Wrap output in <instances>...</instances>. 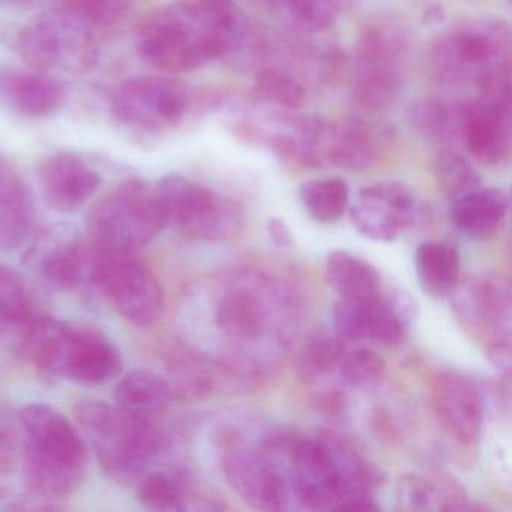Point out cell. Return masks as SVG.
<instances>
[{
	"instance_id": "ba28073f",
	"label": "cell",
	"mask_w": 512,
	"mask_h": 512,
	"mask_svg": "<svg viewBox=\"0 0 512 512\" xmlns=\"http://www.w3.org/2000/svg\"><path fill=\"white\" fill-rule=\"evenodd\" d=\"M13 47L31 70L41 73H88L98 61L94 29L59 8L20 28Z\"/></svg>"
},
{
	"instance_id": "b9f144b4",
	"label": "cell",
	"mask_w": 512,
	"mask_h": 512,
	"mask_svg": "<svg viewBox=\"0 0 512 512\" xmlns=\"http://www.w3.org/2000/svg\"><path fill=\"white\" fill-rule=\"evenodd\" d=\"M442 493L436 485L418 475H404L398 482V505L406 511L443 509Z\"/></svg>"
},
{
	"instance_id": "4316f807",
	"label": "cell",
	"mask_w": 512,
	"mask_h": 512,
	"mask_svg": "<svg viewBox=\"0 0 512 512\" xmlns=\"http://www.w3.org/2000/svg\"><path fill=\"white\" fill-rule=\"evenodd\" d=\"M25 437L19 421L0 422V500L17 511H35L26 484Z\"/></svg>"
},
{
	"instance_id": "7a4b0ae2",
	"label": "cell",
	"mask_w": 512,
	"mask_h": 512,
	"mask_svg": "<svg viewBox=\"0 0 512 512\" xmlns=\"http://www.w3.org/2000/svg\"><path fill=\"white\" fill-rule=\"evenodd\" d=\"M25 437V472L37 511L55 509L82 485L88 446L67 416L47 403L26 404L17 415Z\"/></svg>"
},
{
	"instance_id": "8d00e7d4",
	"label": "cell",
	"mask_w": 512,
	"mask_h": 512,
	"mask_svg": "<svg viewBox=\"0 0 512 512\" xmlns=\"http://www.w3.org/2000/svg\"><path fill=\"white\" fill-rule=\"evenodd\" d=\"M433 173L437 190L449 203L481 188V178L470 161L454 149H445L437 157Z\"/></svg>"
},
{
	"instance_id": "f6af8a7d",
	"label": "cell",
	"mask_w": 512,
	"mask_h": 512,
	"mask_svg": "<svg viewBox=\"0 0 512 512\" xmlns=\"http://www.w3.org/2000/svg\"><path fill=\"white\" fill-rule=\"evenodd\" d=\"M316 404L319 406V409L335 413L343 407L344 400L340 394H337V391H332L329 392V394L323 395L322 398H319Z\"/></svg>"
},
{
	"instance_id": "f1b7e54d",
	"label": "cell",
	"mask_w": 512,
	"mask_h": 512,
	"mask_svg": "<svg viewBox=\"0 0 512 512\" xmlns=\"http://www.w3.org/2000/svg\"><path fill=\"white\" fill-rule=\"evenodd\" d=\"M172 398L167 380L143 368L124 374L115 388L116 406L152 421L169 407Z\"/></svg>"
},
{
	"instance_id": "5b68a950",
	"label": "cell",
	"mask_w": 512,
	"mask_h": 512,
	"mask_svg": "<svg viewBox=\"0 0 512 512\" xmlns=\"http://www.w3.org/2000/svg\"><path fill=\"white\" fill-rule=\"evenodd\" d=\"M86 227L101 253H139L166 227L155 185L139 178L122 182L91 206Z\"/></svg>"
},
{
	"instance_id": "1f68e13d",
	"label": "cell",
	"mask_w": 512,
	"mask_h": 512,
	"mask_svg": "<svg viewBox=\"0 0 512 512\" xmlns=\"http://www.w3.org/2000/svg\"><path fill=\"white\" fill-rule=\"evenodd\" d=\"M410 121L421 136L436 145L452 149L461 145L463 101L428 98L410 110Z\"/></svg>"
},
{
	"instance_id": "2e32d148",
	"label": "cell",
	"mask_w": 512,
	"mask_h": 512,
	"mask_svg": "<svg viewBox=\"0 0 512 512\" xmlns=\"http://www.w3.org/2000/svg\"><path fill=\"white\" fill-rule=\"evenodd\" d=\"M418 214L415 194L403 182L386 181L362 188L350 206V221L364 238L392 242Z\"/></svg>"
},
{
	"instance_id": "e0dca14e",
	"label": "cell",
	"mask_w": 512,
	"mask_h": 512,
	"mask_svg": "<svg viewBox=\"0 0 512 512\" xmlns=\"http://www.w3.org/2000/svg\"><path fill=\"white\" fill-rule=\"evenodd\" d=\"M223 469L230 487L253 508L281 511L289 506L293 494L289 476L263 452H227Z\"/></svg>"
},
{
	"instance_id": "83f0119b",
	"label": "cell",
	"mask_w": 512,
	"mask_h": 512,
	"mask_svg": "<svg viewBox=\"0 0 512 512\" xmlns=\"http://www.w3.org/2000/svg\"><path fill=\"white\" fill-rule=\"evenodd\" d=\"M217 326L235 341H254L268 326V310L256 292L235 289L221 298L217 308Z\"/></svg>"
},
{
	"instance_id": "bcb514c9",
	"label": "cell",
	"mask_w": 512,
	"mask_h": 512,
	"mask_svg": "<svg viewBox=\"0 0 512 512\" xmlns=\"http://www.w3.org/2000/svg\"><path fill=\"white\" fill-rule=\"evenodd\" d=\"M259 2H262V4L266 5L268 8H271L272 4H274V0H259Z\"/></svg>"
},
{
	"instance_id": "ab89813d",
	"label": "cell",
	"mask_w": 512,
	"mask_h": 512,
	"mask_svg": "<svg viewBox=\"0 0 512 512\" xmlns=\"http://www.w3.org/2000/svg\"><path fill=\"white\" fill-rule=\"evenodd\" d=\"M386 373V362L371 349L353 350L340 362L341 380L353 389L376 388L385 380Z\"/></svg>"
},
{
	"instance_id": "ffe728a7",
	"label": "cell",
	"mask_w": 512,
	"mask_h": 512,
	"mask_svg": "<svg viewBox=\"0 0 512 512\" xmlns=\"http://www.w3.org/2000/svg\"><path fill=\"white\" fill-rule=\"evenodd\" d=\"M461 146L482 166H502L511 155V106L478 97L463 101Z\"/></svg>"
},
{
	"instance_id": "d6986e66",
	"label": "cell",
	"mask_w": 512,
	"mask_h": 512,
	"mask_svg": "<svg viewBox=\"0 0 512 512\" xmlns=\"http://www.w3.org/2000/svg\"><path fill=\"white\" fill-rule=\"evenodd\" d=\"M37 178L44 202L62 214L80 211L103 182L97 170L71 152L44 157L38 163Z\"/></svg>"
},
{
	"instance_id": "3957f363",
	"label": "cell",
	"mask_w": 512,
	"mask_h": 512,
	"mask_svg": "<svg viewBox=\"0 0 512 512\" xmlns=\"http://www.w3.org/2000/svg\"><path fill=\"white\" fill-rule=\"evenodd\" d=\"M104 472L121 482L137 484L166 448V437L152 419L140 418L103 400L79 401L74 409Z\"/></svg>"
},
{
	"instance_id": "8fae6325",
	"label": "cell",
	"mask_w": 512,
	"mask_h": 512,
	"mask_svg": "<svg viewBox=\"0 0 512 512\" xmlns=\"http://www.w3.org/2000/svg\"><path fill=\"white\" fill-rule=\"evenodd\" d=\"M92 284L137 328H149L163 314V287L151 269L136 259V254L95 250Z\"/></svg>"
},
{
	"instance_id": "484cf974",
	"label": "cell",
	"mask_w": 512,
	"mask_h": 512,
	"mask_svg": "<svg viewBox=\"0 0 512 512\" xmlns=\"http://www.w3.org/2000/svg\"><path fill=\"white\" fill-rule=\"evenodd\" d=\"M509 199L499 188H478L449 203V215L458 230L475 241H487L502 229L508 217Z\"/></svg>"
},
{
	"instance_id": "e575fe53",
	"label": "cell",
	"mask_w": 512,
	"mask_h": 512,
	"mask_svg": "<svg viewBox=\"0 0 512 512\" xmlns=\"http://www.w3.org/2000/svg\"><path fill=\"white\" fill-rule=\"evenodd\" d=\"M251 100L259 106L272 107L283 112H298L307 100V92L292 74L280 68L266 67L256 74Z\"/></svg>"
},
{
	"instance_id": "74e56055",
	"label": "cell",
	"mask_w": 512,
	"mask_h": 512,
	"mask_svg": "<svg viewBox=\"0 0 512 512\" xmlns=\"http://www.w3.org/2000/svg\"><path fill=\"white\" fill-rule=\"evenodd\" d=\"M344 340L338 337H316L304 347L296 364V373L304 383H314L340 365L344 356Z\"/></svg>"
},
{
	"instance_id": "30bf717a",
	"label": "cell",
	"mask_w": 512,
	"mask_h": 512,
	"mask_svg": "<svg viewBox=\"0 0 512 512\" xmlns=\"http://www.w3.org/2000/svg\"><path fill=\"white\" fill-rule=\"evenodd\" d=\"M196 104V94L181 80L140 76L116 91L112 110L125 127L158 136L179 130L193 115Z\"/></svg>"
},
{
	"instance_id": "277c9868",
	"label": "cell",
	"mask_w": 512,
	"mask_h": 512,
	"mask_svg": "<svg viewBox=\"0 0 512 512\" xmlns=\"http://www.w3.org/2000/svg\"><path fill=\"white\" fill-rule=\"evenodd\" d=\"M511 28L494 17L464 19L446 28L431 46L434 76L457 88H482L511 74Z\"/></svg>"
},
{
	"instance_id": "52a82bcc",
	"label": "cell",
	"mask_w": 512,
	"mask_h": 512,
	"mask_svg": "<svg viewBox=\"0 0 512 512\" xmlns=\"http://www.w3.org/2000/svg\"><path fill=\"white\" fill-rule=\"evenodd\" d=\"M409 52V35L394 20L379 19L359 32L355 43L352 98L364 113L388 110L401 86V67Z\"/></svg>"
},
{
	"instance_id": "d6a6232c",
	"label": "cell",
	"mask_w": 512,
	"mask_h": 512,
	"mask_svg": "<svg viewBox=\"0 0 512 512\" xmlns=\"http://www.w3.org/2000/svg\"><path fill=\"white\" fill-rule=\"evenodd\" d=\"M353 0H274V11L299 34H319L337 22Z\"/></svg>"
},
{
	"instance_id": "f546056e",
	"label": "cell",
	"mask_w": 512,
	"mask_h": 512,
	"mask_svg": "<svg viewBox=\"0 0 512 512\" xmlns=\"http://www.w3.org/2000/svg\"><path fill=\"white\" fill-rule=\"evenodd\" d=\"M460 271V256L452 245L427 241L416 248V278L421 289L431 298L452 295L460 283Z\"/></svg>"
},
{
	"instance_id": "d4e9b609",
	"label": "cell",
	"mask_w": 512,
	"mask_h": 512,
	"mask_svg": "<svg viewBox=\"0 0 512 512\" xmlns=\"http://www.w3.org/2000/svg\"><path fill=\"white\" fill-rule=\"evenodd\" d=\"M2 92L11 109L26 118H47L59 112L67 103V88L49 73L8 74L2 82Z\"/></svg>"
},
{
	"instance_id": "ee69618b",
	"label": "cell",
	"mask_w": 512,
	"mask_h": 512,
	"mask_svg": "<svg viewBox=\"0 0 512 512\" xmlns=\"http://www.w3.org/2000/svg\"><path fill=\"white\" fill-rule=\"evenodd\" d=\"M266 227H268V235L271 236L272 242L278 248L293 247L292 232H290L289 226H287L283 218H269L268 226Z\"/></svg>"
},
{
	"instance_id": "5bb4252c",
	"label": "cell",
	"mask_w": 512,
	"mask_h": 512,
	"mask_svg": "<svg viewBox=\"0 0 512 512\" xmlns=\"http://www.w3.org/2000/svg\"><path fill=\"white\" fill-rule=\"evenodd\" d=\"M289 479L293 496L314 511L340 509L344 482L325 436H295L290 446Z\"/></svg>"
},
{
	"instance_id": "7402d4cb",
	"label": "cell",
	"mask_w": 512,
	"mask_h": 512,
	"mask_svg": "<svg viewBox=\"0 0 512 512\" xmlns=\"http://www.w3.org/2000/svg\"><path fill=\"white\" fill-rule=\"evenodd\" d=\"M386 134L385 128L365 116L334 122L328 164L349 172L370 169L385 149Z\"/></svg>"
},
{
	"instance_id": "44dd1931",
	"label": "cell",
	"mask_w": 512,
	"mask_h": 512,
	"mask_svg": "<svg viewBox=\"0 0 512 512\" xmlns=\"http://www.w3.org/2000/svg\"><path fill=\"white\" fill-rule=\"evenodd\" d=\"M434 412L443 430L461 445L478 442L484 425V398L472 380L443 373L431 391Z\"/></svg>"
},
{
	"instance_id": "603a6c76",
	"label": "cell",
	"mask_w": 512,
	"mask_h": 512,
	"mask_svg": "<svg viewBox=\"0 0 512 512\" xmlns=\"http://www.w3.org/2000/svg\"><path fill=\"white\" fill-rule=\"evenodd\" d=\"M140 502L152 511H215L217 500L197 490L181 470H148L137 481Z\"/></svg>"
},
{
	"instance_id": "60d3db41",
	"label": "cell",
	"mask_w": 512,
	"mask_h": 512,
	"mask_svg": "<svg viewBox=\"0 0 512 512\" xmlns=\"http://www.w3.org/2000/svg\"><path fill=\"white\" fill-rule=\"evenodd\" d=\"M166 380L173 395L187 400L203 398L211 391V377L202 365L190 359L173 361L169 365V379Z\"/></svg>"
},
{
	"instance_id": "f35d334b",
	"label": "cell",
	"mask_w": 512,
	"mask_h": 512,
	"mask_svg": "<svg viewBox=\"0 0 512 512\" xmlns=\"http://www.w3.org/2000/svg\"><path fill=\"white\" fill-rule=\"evenodd\" d=\"M56 8L82 20L91 29L115 28L127 19L128 0H56Z\"/></svg>"
},
{
	"instance_id": "7bdbcfd3",
	"label": "cell",
	"mask_w": 512,
	"mask_h": 512,
	"mask_svg": "<svg viewBox=\"0 0 512 512\" xmlns=\"http://www.w3.org/2000/svg\"><path fill=\"white\" fill-rule=\"evenodd\" d=\"M485 358L503 376L511 373V338L485 344Z\"/></svg>"
},
{
	"instance_id": "836d02e7",
	"label": "cell",
	"mask_w": 512,
	"mask_h": 512,
	"mask_svg": "<svg viewBox=\"0 0 512 512\" xmlns=\"http://www.w3.org/2000/svg\"><path fill=\"white\" fill-rule=\"evenodd\" d=\"M37 316L40 314L22 275L0 265V332H17L20 337Z\"/></svg>"
},
{
	"instance_id": "cb8c5ba5",
	"label": "cell",
	"mask_w": 512,
	"mask_h": 512,
	"mask_svg": "<svg viewBox=\"0 0 512 512\" xmlns=\"http://www.w3.org/2000/svg\"><path fill=\"white\" fill-rule=\"evenodd\" d=\"M31 188L7 157L0 154V247L14 248L34 226Z\"/></svg>"
},
{
	"instance_id": "ac0fdd59",
	"label": "cell",
	"mask_w": 512,
	"mask_h": 512,
	"mask_svg": "<svg viewBox=\"0 0 512 512\" xmlns=\"http://www.w3.org/2000/svg\"><path fill=\"white\" fill-rule=\"evenodd\" d=\"M29 257L53 287L74 292L92 283L95 253L71 227H56L44 235Z\"/></svg>"
},
{
	"instance_id": "9c48e42d",
	"label": "cell",
	"mask_w": 512,
	"mask_h": 512,
	"mask_svg": "<svg viewBox=\"0 0 512 512\" xmlns=\"http://www.w3.org/2000/svg\"><path fill=\"white\" fill-rule=\"evenodd\" d=\"M166 226L197 241H226L244 223V211L235 200L184 176L169 175L155 184Z\"/></svg>"
},
{
	"instance_id": "6da1fadb",
	"label": "cell",
	"mask_w": 512,
	"mask_h": 512,
	"mask_svg": "<svg viewBox=\"0 0 512 512\" xmlns=\"http://www.w3.org/2000/svg\"><path fill=\"white\" fill-rule=\"evenodd\" d=\"M254 40L250 20L230 0H184L143 23L139 55L160 73H190L247 55Z\"/></svg>"
},
{
	"instance_id": "4fadbf2b",
	"label": "cell",
	"mask_w": 512,
	"mask_h": 512,
	"mask_svg": "<svg viewBox=\"0 0 512 512\" xmlns=\"http://www.w3.org/2000/svg\"><path fill=\"white\" fill-rule=\"evenodd\" d=\"M418 317V304L403 290L367 299L338 298L334 305V325L343 340H376L400 344Z\"/></svg>"
},
{
	"instance_id": "8992f818",
	"label": "cell",
	"mask_w": 512,
	"mask_h": 512,
	"mask_svg": "<svg viewBox=\"0 0 512 512\" xmlns=\"http://www.w3.org/2000/svg\"><path fill=\"white\" fill-rule=\"evenodd\" d=\"M32 361L41 373L83 386L104 385L124 368L121 352L103 332L58 319L38 334Z\"/></svg>"
},
{
	"instance_id": "4dcf8cb0",
	"label": "cell",
	"mask_w": 512,
	"mask_h": 512,
	"mask_svg": "<svg viewBox=\"0 0 512 512\" xmlns=\"http://www.w3.org/2000/svg\"><path fill=\"white\" fill-rule=\"evenodd\" d=\"M326 280L340 298L367 299L382 292L379 271L367 260L343 250L329 253Z\"/></svg>"
},
{
	"instance_id": "d590c367",
	"label": "cell",
	"mask_w": 512,
	"mask_h": 512,
	"mask_svg": "<svg viewBox=\"0 0 512 512\" xmlns=\"http://www.w3.org/2000/svg\"><path fill=\"white\" fill-rule=\"evenodd\" d=\"M299 199L314 220L334 223L349 205V187L340 178L313 179L299 187Z\"/></svg>"
},
{
	"instance_id": "7c38bea8",
	"label": "cell",
	"mask_w": 512,
	"mask_h": 512,
	"mask_svg": "<svg viewBox=\"0 0 512 512\" xmlns=\"http://www.w3.org/2000/svg\"><path fill=\"white\" fill-rule=\"evenodd\" d=\"M239 136L271 149L280 160L301 167L328 164L334 122L317 115L283 112L239 121Z\"/></svg>"
},
{
	"instance_id": "9a60e30c",
	"label": "cell",
	"mask_w": 512,
	"mask_h": 512,
	"mask_svg": "<svg viewBox=\"0 0 512 512\" xmlns=\"http://www.w3.org/2000/svg\"><path fill=\"white\" fill-rule=\"evenodd\" d=\"M454 307L467 331L485 344L511 338L512 292L509 281L482 274L455 287Z\"/></svg>"
}]
</instances>
